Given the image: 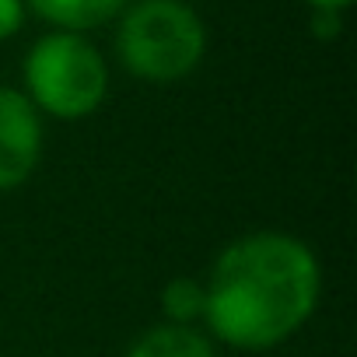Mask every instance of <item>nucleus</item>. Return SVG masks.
<instances>
[{"mask_svg": "<svg viewBox=\"0 0 357 357\" xmlns=\"http://www.w3.org/2000/svg\"><path fill=\"white\" fill-rule=\"evenodd\" d=\"M204 287L211 340L263 354L298 336L312 319L322 270L308 242L287 231H252L221 249Z\"/></svg>", "mask_w": 357, "mask_h": 357, "instance_id": "obj_1", "label": "nucleus"}, {"mask_svg": "<svg viewBox=\"0 0 357 357\" xmlns=\"http://www.w3.org/2000/svg\"><path fill=\"white\" fill-rule=\"evenodd\" d=\"M116 53L137 81L175 84L200 67L207 29L186 0H137L133 8H123Z\"/></svg>", "mask_w": 357, "mask_h": 357, "instance_id": "obj_2", "label": "nucleus"}, {"mask_svg": "<svg viewBox=\"0 0 357 357\" xmlns=\"http://www.w3.org/2000/svg\"><path fill=\"white\" fill-rule=\"evenodd\" d=\"M29 102L63 123L88 119L105 105L109 67L105 56L81 32H50L25 56Z\"/></svg>", "mask_w": 357, "mask_h": 357, "instance_id": "obj_3", "label": "nucleus"}, {"mask_svg": "<svg viewBox=\"0 0 357 357\" xmlns=\"http://www.w3.org/2000/svg\"><path fill=\"white\" fill-rule=\"evenodd\" d=\"M43 158V112L22 88L0 84V193L22 190Z\"/></svg>", "mask_w": 357, "mask_h": 357, "instance_id": "obj_4", "label": "nucleus"}, {"mask_svg": "<svg viewBox=\"0 0 357 357\" xmlns=\"http://www.w3.org/2000/svg\"><path fill=\"white\" fill-rule=\"evenodd\" d=\"M126 357H218V350L214 340L193 326L158 322L130 343Z\"/></svg>", "mask_w": 357, "mask_h": 357, "instance_id": "obj_5", "label": "nucleus"}, {"mask_svg": "<svg viewBox=\"0 0 357 357\" xmlns=\"http://www.w3.org/2000/svg\"><path fill=\"white\" fill-rule=\"evenodd\" d=\"M43 22L60 32H91L123 15L126 0H25Z\"/></svg>", "mask_w": 357, "mask_h": 357, "instance_id": "obj_6", "label": "nucleus"}, {"mask_svg": "<svg viewBox=\"0 0 357 357\" xmlns=\"http://www.w3.org/2000/svg\"><path fill=\"white\" fill-rule=\"evenodd\" d=\"M161 315L165 322L172 326H193L204 319V308H207V287L204 280L197 277H172L165 287H161Z\"/></svg>", "mask_w": 357, "mask_h": 357, "instance_id": "obj_7", "label": "nucleus"}, {"mask_svg": "<svg viewBox=\"0 0 357 357\" xmlns=\"http://www.w3.org/2000/svg\"><path fill=\"white\" fill-rule=\"evenodd\" d=\"M22 25H25V0H0V43L18 36Z\"/></svg>", "mask_w": 357, "mask_h": 357, "instance_id": "obj_8", "label": "nucleus"}, {"mask_svg": "<svg viewBox=\"0 0 357 357\" xmlns=\"http://www.w3.org/2000/svg\"><path fill=\"white\" fill-rule=\"evenodd\" d=\"M312 32L319 39H336L340 36V11H315L312 15Z\"/></svg>", "mask_w": 357, "mask_h": 357, "instance_id": "obj_9", "label": "nucleus"}, {"mask_svg": "<svg viewBox=\"0 0 357 357\" xmlns=\"http://www.w3.org/2000/svg\"><path fill=\"white\" fill-rule=\"evenodd\" d=\"M305 4H308L312 11H340V15H343L354 0H305Z\"/></svg>", "mask_w": 357, "mask_h": 357, "instance_id": "obj_10", "label": "nucleus"}]
</instances>
